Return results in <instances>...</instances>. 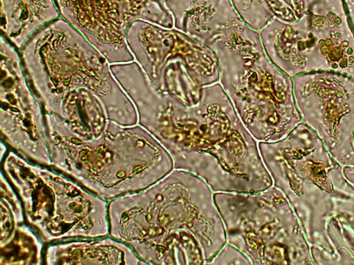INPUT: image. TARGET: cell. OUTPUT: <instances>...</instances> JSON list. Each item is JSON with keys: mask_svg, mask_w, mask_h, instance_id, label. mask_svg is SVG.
Here are the masks:
<instances>
[{"mask_svg": "<svg viewBox=\"0 0 354 265\" xmlns=\"http://www.w3.org/2000/svg\"><path fill=\"white\" fill-rule=\"evenodd\" d=\"M1 15L3 23L22 27L50 21L58 10L55 0H1Z\"/></svg>", "mask_w": 354, "mask_h": 265, "instance_id": "13", "label": "cell"}, {"mask_svg": "<svg viewBox=\"0 0 354 265\" xmlns=\"http://www.w3.org/2000/svg\"><path fill=\"white\" fill-rule=\"evenodd\" d=\"M109 235L145 264H207L226 244L214 191L179 169L151 186L109 202Z\"/></svg>", "mask_w": 354, "mask_h": 265, "instance_id": "2", "label": "cell"}, {"mask_svg": "<svg viewBox=\"0 0 354 265\" xmlns=\"http://www.w3.org/2000/svg\"><path fill=\"white\" fill-rule=\"evenodd\" d=\"M131 47L151 84L185 105L196 104L204 86L219 81L214 52L175 28L138 20Z\"/></svg>", "mask_w": 354, "mask_h": 265, "instance_id": "6", "label": "cell"}, {"mask_svg": "<svg viewBox=\"0 0 354 265\" xmlns=\"http://www.w3.org/2000/svg\"><path fill=\"white\" fill-rule=\"evenodd\" d=\"M174 28L206 46L241 19L231 0H165Z\"/></svg>", "mask_w": 354, "mask_h": 265, "instance_id": "11", "label": "cell"}, {"mask_svg": "<svg viewBox=\"0 0 354 265\" xmlns=\"http://www.w3.org/2000/svg\"><path fill=\"white\" fill-rule=\"evenodd\" d=\"M47 124L50 167L107 202L142 190L174 169L167 150L140 124L110 121L99 137L86 140L57 119Z\"/></svg>", "mask_w": 354, "mask_h": 265, "instance_id": "3", "label": "cell"}, {"mask_svg": "<svg viewBox=\"0 0 354 265\" xmlns=\"http://www.w3.org/2000/svg\"><path fill=\"white\" fill-rule=\"evenodd\" d=\"M43 264H145L126 243L106 235L78 238L46 244Z\"/></svg>", "mask_w": 354, "mask_h": 265, "instance_id": "10", "label": "cell"}, {"mask_svg": "<svg viewBox=\"0 0 354 265\" xmlns=\"http://www.w3.org/2000/svg\"><path fill=\"white\" fill-rule=\"evenodd\" d=\"M215 53L219 82L257 141H275L290 129L291 84L268 58L259 32L241 19L207 45Z\"/></svg>", "mask_w": 354, "mask_h": 265, "instance_id": "4", "label": "cell"}, {"mask_svg": "<svg viewBox=\"0 0 354 265\" xmlns=\"http://www.w3.org/2000/svg\"><path fill=\"white\" fill-rule=\"evenodd\" d=\"M26 219L21 201L16 190L1 171V241L6 242L18 225Z\"/></svg>", "mask_w": 354, "mask_h": 265, "instance_id": "14", "label": "cell"}, {"mask_svg": "<svg viewBox=\"0 0 354 265\" xmlns=\"http://www.w3.org/2000/svg\"><path fill=\"white\" fill-rule=\"evenodd\" d=\"M60 14L80 28H124L140 20L172 28L165 0H55Z\"/></svg>", "mask_w": 354, "mask_h": 265, "instance_id": "8", "label": "cell"}, {"mask_svg": "<svg viewBox=\"0 0 354 265\" xmlns=\"http://www.w3.org/2000/svg\"><path fill=\"white\" fill-rule=\"evenodd\" d=\"M7 145L6 144L1 143V161L3 159L4 156L7 153Z\"/></svg>", "mask_w": 354, "mask_h": 265, "instance_id": "16", "label": "cell"}, {"mask_svg": "<svg viewBox=\"0 0 354 265\" xmlns=\"http://www.w3.org/2000/svg\"><path fill=\"white\" fill-rule=\"evenodd\" d=\"M45 246L26 222L21 224L17 226L10 237L0 244V264H43Z\"/></svg>", "mask_w": 354, "mask_h": 265, "instance_id": "12", "label": "cell"}, {"mask_svg": "<svg viewBox=\"0 0 354 265\" xmlns=\"http://www.w3.org/2000/svg\"><path fill=\"white\" fill-rule=\"evenodd\" d=\"M207 264L250 265L252 264L247 255L241 250L226 242L217 255Z\"/></svg>", "mask_w": 354, "mask_h": 265, "instance_id": "15", "label": "cell"}, {"mask_svg": "<svg viewBox=\"0 0 354 265\" xmlns=\"http://www.w3.org/2000/svg\"><path fill=\"white\" fill-rule=\"evenodd\" d=\"M131 94L138 124L167 150L174 169L203 179L214 192L254 193L272 186L258 141L247 130L221 83L185 105L158 91L142 70Z\"/></svg>", "mask_w": 354, "mask_h": 265, "instance_id": "1", "label": "cell"}, {"mask_svg": "<svg viewBox=\"0 0 354 265\" xmlns=\"http://www.w3.org/2000/svg\"><path fill=\"white\" fill-rule=\"evenodd\" d=\"M1 172L18 194L26 222L45 245L109 235V202L53 169L9 150Z\"/></svg>", "mask_w": 354, "mask_h": 265, "instance_id": "5", "label": "cell"}, {"mask_svg": "<svg viewBox=\"0 0 354 265\" xmlns=\"http://www.w3.org/2000/svg\"><path fill=\"white\" fill-rule=\"evenodd\" d=\"M227 242L252 264L289 261L290 217L286 200L274 186L258 192H214Z\"/></svg>", "mask_w": 354, "mask_h": 265, "instance_id": "7", "label": "cell"}, {"mask_svg": "<svg viewBox=\"0 0 354 265\" xmlns=\"http://www.w3.org/2000/svg\"><path fill=\"white\" fill-rule=\"evenodd\" d=\"M1 110L2 139L10 149L32 163L50 167V136L39 106L32 99L6 97Z\"/></svg>", "mask_w": 354, "mask_h": 265, "instance_id": "9", "label": "cell"}]
</instances>
